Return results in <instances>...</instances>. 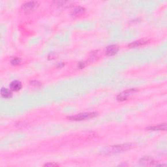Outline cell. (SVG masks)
<instances>
[{
  "label": "cell",
  "instance_id": "6da1fadb",
  "mask_svg": "<svg viewBox=\"0 0 167 167\" xmlns=\"http://www.w3.org/2000/svg\"><path fill=\"white\" fill-rule=\"evenodd\" d=\"M134 145L132 144H124L117 146H110L105 148L101 151L103 155H112L118 153L119 152L128 150L129 149L133 148Z\"/></svg>",
  "mask_w": 167,
  "mask_h": 167
},
{
  "label": "cell",
  "instance_id": "7a4b0ae2",
  "mask_svg": "<svg viewBox=\"0 0 167 167\" xmlns=\"http://www.w3.org/2000/svg\"><path fill=\"white\" fill-rule=\"evenodd\" d=\"M97 115L96 112H84L80 113L75 116L69 117L68 118L71 121H82V120H86L91 119L93 117H95Z\"/></svg>",
  "mask_w": 167,
  "mask_h": 167
},
{
  "label": "cell",
  "instance_id": "3957f363",
  "mask_svg": "<svg viewBox=\"0 0 167 167\" xmlns=\"http://www.w3.org/2000/svg\"><path fill=\"white\" fill-rule=\"evenodd\" d=\"M38 5V2L37 1H29L24 3L22 6V9L26 12H30L35 9Z\"/></svg>",
  "mask_w": 167,
  "mask_h": 167
},
{
  "label": "cell",
  "instance_id": "277c9868",
  "mask_svg": "<svg viewBox=\"0 0 167 167\" xmlns=\"http://www.w3.org/2000/svg\"><path fill=\"white\" fill-rule=\"evenodd\" d=\"M136 92V90L134 89H130L128 90L125 91L122 93H119V94L117 96V99L118 100H126L127 98H128L130 95H131V93H134Z\"/></svg>",
  "mask_w": 167,
  "mask_h": 167
},
{
  "label": "cell",
  "instance_id": "5b68a950",
  "mask_svg": "<svg viewBox=\"0 0 167 167\" xmlns=\"http://www.w3.org/2000/svg\"><path fill=\"white\" fill-rule=\"evenodd\" d=\"M140 164L143 166H154L157 165L155 164V161L153 159L149 157H145L142 158L140 160Z\"/></svg>",
  "mask_w": 167,
  "mask_h": 167
},
{
  "label": "cell",
  "instance_id": "8992f818",
  "mask_svg": "<svg viewBox=\"0 0 167 167\" xmlns=\"http://www.w3.org/2000/svg\"><path fill=\"white\" fill-rule=\"evenodd\" d=\"M118 47L116 45H110L108 46L106 49V54L107 56H112L116 54L118 52Z\"/></svg>",
  "mask_w": 167,
  "mask_h": 167
},
{
  "label": "cell",
  "instance_id": "52a82bcc",
  "mask_svg": "<svg viewBox=\"0 0 167 167\" xmlns=\"http://www.w3.org/2000/svg\"><path fill=\"white\" fill-rule=\"evenodd\" d=\"M22 83L18 80H14L10 84V89L14 92H18L22 89Z\"/></svg>",
  "mask_w": 167,
  "mask_h": 167
},
{
  "label": "cell",
  "instance_id": "ba28073f",
  "mask_svg": "<svg viewBox=\"0 0 167 167\" xmlns=\"http://www.w3.org/2000/svg\"><path fill=\"white\" fill-rule=\"evenodd\" d=\"M149 131H166V124H161L157 125H154V126L149 127L147 128Z\"/></svg>",
  "mask_w": 167,
  "mask_h": 167
},
{
  "label": "cell",
  "instance_id": "9c48e42d",
  "mask_svg": "<svg viewBox=\"0 0 167 167\" xmlns=\"http://www.w3.org/2000/svg\"><path fill=\"white\" fill-rule=\"evenodd\" d=\"M84 12H85V9L83 8V7H79L73 10L72 13H71V15L74 17H78V16L82 15V14L84 13Z\"/></svg>",
  "mask_w": 167,
  "mask_h": 167
},
{
  "label": "cell",
  "instance_id": "30bf717a",
  "mask_svg": "<svg viewBox=\"0 0 167 167\" xmlns=\"http://www.w3.org/2000/svg\"><path fill=\"white\" fill-rule=\"evenodd\" d=\"M146 43H147L146 41L138 40V41H134V42H133V43H132L131 44H129V46L130 48H136V47H138V46H143Z\"/></svg>",
  "mask_w": 167,
  "mask_h": 167
},
{
  "label": "cell",
  "instance_id": "8fae6325",
  "mask_svg": "<svg viewBox=\"0 0 167 167\" xmlns=\"http://www.w3.org/2000/svg\"><path fill=\"white\" fill-rule=\"evenodd\" d=\"M1 94L2 95V97L6 98V99H9V98L11 97V92H10L8 89H7V88H1Z\"/></svg>",
  "mask_w": 167,
  "mask_h": 167
},
{
  "label": "cell",
  "instance_id": "7c38bea8",
  "mask_svg": "<svg viewBox=\"0 0 167 167\" xmlns=\"http://www.w3.org/2000/svg\"><path fill=\"white\" fill-rule=\"evenodd\" d=\"M20 62H21V61L18 58H14L11 61V64H13L14 65H18L20 64Z\"/></svg>",
  "mask_w": 167,
  "mask_h": 167
},
{
  "label": "cell",
  "instance_id": "4fadbf2b",
  "mask_svg": "<svg viewBox=\"0 0 167 167\" xmlns=\"http://www.w3.org/2000/svg\"><path fill=\"white\" fill-rule=\"evenodd\" d=\"M31 84L35 86H41V84L39 82H38V81H33V82H31Z\"/></svg>",
  "mask_w": 167,
  "mask_h": 167
},
{
  "label": "cell",
  "instance_id": "5bb4252c",
  "mask_svg": "<svg viewBox=\"0 0 167 167\" xmlns=\"http://www.w3.org/2000/svg\"><path fill=\"white\" fill-rule=\"evenodd\" d=\"M45 166H59L58 164H56V163H47L45 164Z\"/></svg>",
  "mask_w": 167,
  "mask_h": 167
}]
</instances>
